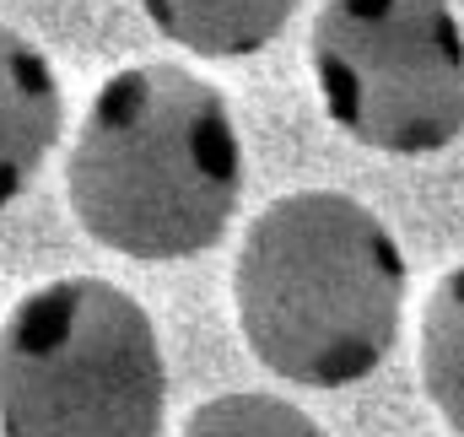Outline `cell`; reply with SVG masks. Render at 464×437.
Returning a JSON list of instances; mask_svg holds the SVG:
<instances>
[{"instance_id":"cell-4","label":"cell","mask_w":464,"mask_h":437,"mask_svg":"<svg viewBox=\"0 0 464 437\" xmlns=\"http://www.w3.org/2000/svg\"><path fill=\"white\" fill-rule=\"evenodd\" d=\"M314 76L330 119L389 157L464 135V27L449 0H324Z\"/></svg>"},{"instance_id":"cell-1","label":"cell","mask_w":464,"mask_h":437,"mask_svg":"<svg viewBox=\"0 0 464 437\" xmlns=\"http://www.w3.org/2000/svg\"><path fill=\"white\" fill-rule=\"evenodd\" d=\"M82 232L130 259H189L222 243L243 195L227 98L179 71L135 65L98 87L65 168Z\"/></svg>"},{"instance_id":"cell-6","label":"cell","mask_w":464,"mask_h":437,"mask_svg":"<svg viewBox=\"0 0 464 437\" xmlns=\"http://www.w3.org/2000/svg\"><path fill=\"white\" fill-rule=\"evenodd\" d=\"M151 27L200 60L259 54L292 22L297 0H140Z\"/></svg>"},{"instance_id":"cell-7","label":"cell","mask_w":464,"mask_h":437,"mask_svg":"<svg viewBox=\"0 0 464 437\" xmlns=\"http://www.w3.org/2000/svg\"><path fill=\"white\" fill-rule=\"evenodd\" d=\"M421 389L464 437V265H454L421 314Z\"/></svg>"},{"instance_id":"cell-5","label":"cell","mask_w":464,"mask_h":437,"mask_svg":"<svg viewBox=\"0 0 464 437\" xmlns=\"http://www.w3.org/2000/svg\"><path fill=\"white\" fill-rule=\"evenodd\" d=\"M65 124L60 76L33 38L0 22V211L33 184Z\"/></svg>"},{"instance_id":"cell-8","label":"cell","mask_w":464,"mask_h":437,"mask_svg":"<svg viewBox=\"0 0 464 437\" xmlns=\"http://www.w3.org/2000/svg\"><path fill=\"white\" fill-rule=\"evenodd\" d=\"M179 437H324L297 405L276 394H217L206 400Z\"/></svg>"},{"instance_id":"cell-3","label":"cell","mask_w":464,"mask_h":437,"mask_svg":"<svg viewBox=\"0 0 464 437\" xmlns=\"http://www.w3.org/2000/svg\"><path fill=\"white\" fill-rule=\"evenodd\" d=\"M162 416V340L130 292L71 276L11 308L0 329L5 437H157Z\"/></svg>"},{"instance_id":"cell-2","label":"cell","mask_w":464,"mask_h":437,"mask_svg":"<svg viewBox=\"0 0 464 437\" xmlns=\"http://www.w3.org/2000/svg\"><path fill=\"white\" fill-rule=\"evenodd\" d=\"M405 254L362 200L303 189L248 221L232 297L248 351L286 384L346 389L378 373L405 319Z\"/></svg>"}]
</instances>
